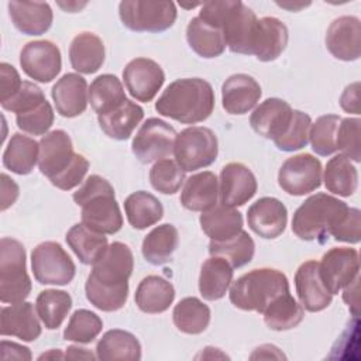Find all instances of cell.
<instances>
[{
  "label": "cell",
  "instance_id": "cell-1",
  "mask_svg": "<svg viewBox=\"0 0 361 361\" xmlns=\"http://www.w3.org/2000/svg\"><path fill=\"white\" fill-rule=\"evenodd\" d=\"M134 257L130 247L114 241L92 265L85 292L86 299L102 312L120 310L128 298V279L133 274Z\"/></svg>",
  "mask_w": 361,
  "mask_h": 361
},
{
  "label": "cell",
  "instance_id": "cell-2",
  "mask_svg": "<svg viewBox=\"0 0 361 361\" xmlns=\"http://www.w3.org/2000/svg\"><path fill=\"white\" fill-rule=\"evenodd\" d=\"M214 109V90L200 78L176 79L155 102V110L182 124H196L210 117Z\"/></svg>",
  "mask_w": 361,
  "mask_h": 361
},
{
  "label": "cell",
  "instance_id": "cell-3",
  "mask_svg": "<svg viewBox=\"0 0 361 361\" xmlns=\"http://www.w3.org/2000/svg\"><path fill=\"white\" fill-rule=\"evenodd\" d=\"M82 207V223L100 234H116L123 227V214L114 197V188L99 175H90L73 193Z\"/></svg>",
  "mask_w": 361,
  "mask_h": 361
},
{
  "label": "cell",
  "instance_id": "cell-4",
  "mask_svg": "<svg viewBox=\"0 0 361 361\" xmlns=\"http://www.w3.org/2000/svg\"><path fill=\"white\" fill-rule=\"evenodd\" d=\"M347 209L345 202L327 193H316L296 209L292 219V231L300 240H316L323 244Z\"/></svg>",
  "mask_w": 361,
  "mask_h": 361
},
{
  "label": "cell",
  "instance_id": "cell-5",
  "mask_svg": "<svg viewBox=\"0 0 361 361\" xmlns=\"http://www.w3.org/2000/svg\"><path fill=\"white\" fill-rule=\"evenodd\" d=\"M285 292H289V281L283 272L258 268L233 282L228 296L237 309L264 313L267 306Z\"/></svg>",
  "mask_w": 361,
  "mask_h": 361
},
{
  "label": "cell",
  "instance_id": "cell-6",
  "mask_svg": "<svg viewBox=\"0 0 361 361\" xmlns=\"http://www.w3.org/2000/svg\"><path fill=\"white\" fill-rule=\"evenodd\" d=\"M31 292L27 274L24 245L10 237L0 240V300L3 303L23 302Z\"/></svg>",
  "mask_w": 361,
  "mask_h": 361
},
{
  "label": "cell",
  "instance_id": "cell-7",
  "mask_svg": "<svg viewBox=\"0 0 361 361\" xmlns=\"http://www.w3.org/2000/svg\"><path fill=\"white\" fill-rule=\"evenodd\" d=\"M219 154L216 134L202 126H192L175 137L173 155L185 172H193L212 165Z\"/></svg>",
  "mask_w": 361,
  "mask_h": 361
},
{
  "label": "cell",
  "instance_id": "cell-8",
  "mask_svg": "<svg viewBox=\"0 0 361 361\" xmlns=\"http://www.w3.org/2000/svg\"><path fill=\"white\" fill-rule=\"evenodd\" d=\"M118 16L124 27L135 32H162L176 20L172 1L124 0L118 4Z\"/></svg>",
  "mask_w": 361,
  "mask_h": 361
},
{
  "label": "cell",
  "instance_id": "cell-9",
  "mask_svg": "<svg viewBox=\"0 0 361 361\" xmlns=\"http://www.w3.org/2000/svg\"><path fill=\"white\" fill-rule=\"evenodd\" d=\"M31 268L41 285H68L76 272L69 254L55 241H44L32 250Z\"/></svg>",
  "mask_w": 361,
  "mask_h": 361
},
{
  "label": "cell",
  "instance_id": "cell-10",
  "mask_svg": "<svg viewBox=\"0 0 361 361\" xmlns=\"http://www.w3.org/2000/svg\"><path fill=\"white\" fill-rule=\"evenodd\" d=\"M176 131L166 121L151 117L147 118L133 138V154L142 164L165 159L173 154Z\"/></svg>",
  "mask_w": 361,
  "mask_h": 361
},
{
  "label": "cell",
  "instance_id": "cell-11",
  "mask_svg": "<svg viewBox=\"0 0 361 361\" xmlns=\"http://www.w3.org/2000/svg\"><path fill=\"white\" fill-rule=\"evenodd\" d=\"M322 162L312 154L303 152L288 158L278 172V183L292 196L307 195L322 185Z\"/></svg>",
  "mask_w": 361,
  "mask_h": 361
},
{
  "label": "cell",
  "instance_id": "cell-12",
  "mask_svg": "<svg viewBox=\"0 0 361 361\" xmlns=\"http://www.w3.org/2000/svg\"><path fill=\"white\" fill-rule=\"evenodd\" d=\"M257 24L258 18L248 6L240 0H231V6L220 23L226 47L234 54L252 55Z\"/></svg>",
  "mask_w": 361,
  "mask_h": 361
},
{
  "label": "cell",
  "instance_id": "cell-13",
  "mask_svg": "<svg viewBox=\"0 0 361 361\" xmlns=\"http://www.w3.org/2000/svg\"><path fill=\"white\" fill-rule=\"evenodd\" d=\"M80 154L73 152L69 134L63 130L47 133L39 141L38 166L54 185L79 158Z\"/></svg>",
  "mask_w": 361,
  "mask_h": 361
},
{
  "label": "cell",
  "instance_id": "cell-14",
  "mask_svg": "<svg viewBox=\"0 0 361 361\" xmlns=\"http://www.w3.org/2000/svg\"><path fill=\"white\" fill-rule=\"evenodd\" d=\"M319 269L329 292L337 295L358 278V251L350 247H334L323 255Z\"/></svg>",
  "mask_w": 361,
  "mask_h": 361
},
{
  "label": "cell",
  "instance_id": "cell-15",
  "mask_svg": "<svg viewBox=\"0 0 361 361\" xmlns=\"http://www.w3.org/2000/svg\"><path fill=\"white\" fill-rule=\"evenodd\" d=\"M20 65L28 78L48 83L61 72V51L54 42L47 39L30 41L20 52Z\"/></svg>",
  "mask_w": 361,
  "mask_h": 361
},
{
  "label": "cell",
  "instance_id": "cell-16",
  "mask_svg": "<svg viewBox=\"0 0 361 361\" xmlns=\"http://www.w3.org/2000/svg\"><path fill=\"white\" fill-rule=\"evenodd\" d=\"M124 85L128 93L138 102H151L165 82V73L159 63L148 58L130 61L123 71Z\"/></svg>",
  "mask_w": 361,
  "mask_h": 361
},
{
  "label": "cell",
  "instance_id": "cell-17",
  "mask_svg": "<svg viewBox=\"0 0 361 361\" xmlns=\"http://www.w3.org/2000/svg\"><path fill=\"white\" fill-rule=\"evenodd\" d=\"M219 195L223 204L237 207L254 197L258 189L251 169L241 162H230L221 168Z\"/></svg>",
  "mask_w": 361,
  "mask_h": 361
},
{
  "label": "cell",
  "instance_id": "cell-18",
  "mask_svg": "<svg viewBox=\"0 0 361 361\" xmlns=\"http://www.w3.org/2000/svg\"><path fill=\"white\" fill-rule=\"evenodd\" d=\"M326 48L340 61H357L361 55V23L354 16H341L329 25Z\"/></svg>",
  "mask_w": 361,
  "mask_h": 361
},
{
  "label": "cell",
  "instance_id": "cell-19",
  "mask_svg": "<svg viewBox=\"0 0 361 361\" xmlns=\"http://www.w3.org/2000/svg\"><path fill=\"white\" fill-rule=\"evenodd\" d=\"M247 221L257 235L268 240L276 238L286 228L288 210L279 199L265 196L250 206Z\"/></svg>",
  "mask_w": 361,
  "mask_h": 361
},
{
  "label": "cell",
  "instance_id": "cell-20",
  "mask_svg": "<svg viewBox=\"0 0 361 361\" xmlns=\"http://www.w3.org/2000/svg\"><path fill=\"white\" fill-rule=\"evenodd\" d=\"M295 288L302 307L307 312H322L330 306L333 295L326 288L319 262L309 259L303 262L295 274Z\"/></svg>",
  "mask_w": 361,
  "mask_h": 361
},
{
  "label": "cell",
  "instance_id": "cell-21",
  "mask_svg": "<svg viewBox=\"0 0 361 361\" xmlns=\"http://www.w3.org/2000/svg\"><path fill=\"white\" fill-rule=\"evenodd\" d=\"M261 94V86L252 76L235 73L221 86V104L228 114L241 116L257 106Z\"/></svg>",
  "mask_w": 361,
  "mask_h": 361
},
{
  "label": "cell",
  "instance_id": "cell-22",
  "mask_svg": "<svg viewBox=\"0 0 361 361\" xmlns=\"http://www.w3.org/2000/svg\"><path fill=\"white\" fill-rule=\"evenodd\" d=\"M31 302H17L1 307L0 333L13 336L23 341H34L41 336V323Z\"/></svg>",
  "mask_w": 361,
  "mask_h": 361
},
{
  "label": "cell",
  "instance_id": "cell-23",
  "mask_svg": "<svg viewBox=\"0 0 361 361\" xmlns=\"http://www.w3.org/2000/svg\"><path fill=\"white\" fill-rule=\"evenodd\" d=\"M51 96L56 111L62 117L72 118L80 116L89 102L87 83L79 73H65L52 86Z\"/></svg>",
  "mask_w": 361,
  "mask_h": 361
},
{
  "label": "cell",
  "instance_id": "cell-24",
  "mask_svg": "<svg viewBox=\"0 0 361 361\" xmlns=\"http://www.w3.org/2000/svg\"><path fill=\"white\" fill-rule=\"evenodd\" d=\"M293 109L278 97L264 100L250 116L251 128L264 138L276 140L288 127Z\"/></svg>",
  "mask_w": 361,
  "mask_h": 361
},
{
  "label": "cell",
  "instance_id": "cell-25",
  "mask_svg": "<svg viewBox=\"0 0 361 361\" xmlns=\"http://www.w3.org/2000/svg\"><path fill=\"white\" fill-rule=\"evenodd\" d=\"M8 16L14 27L25 35L45 34L54 20L51 6L45 1H8Z\"/></svg>",
  "mask_w": 361,
  "mask_h": 361
},
{
  "label": "cell",
  "instance_id": "cell-26",
  "mask_svg": "<svg viewBox=\"0 0 361 361\" xmlns=\"http://www.w3.org/2000/svg\"><path fill=\"white\" fill-rule=\"evenodd\" d=\"M288 28L276 17H262L258 20L252 55L261 62L275 61L286 48Z\"/></svg>",
  "mask_w": 361,
  "mask_h": 361
},
{
  "label": "cell",
  "instance_id": "cell-27",
  "mask_svg": "<svg viewBox=\"0 0 361 361\" xmlns=\"http://www.w3.org/2000/svg\"><path fill=\"white\" fill-rule=\"evenodd\" d=\"M219 180L210 171L189 176L180 193V203L192 212H206L217 204Z\"/></svg>",
  "mask_w": 361,
  "mask_h": 361
},
{
  "label": "cell",
  "instance_id": "cell-28",
  "mask_svg": "<svg viewBox=\"0 0 361 361\" xmlns=\"http://www.w3.org/2000/svg\"><path fill=\"white\" fill-rule=\"evenodd\" d=\"M134 299L141 312L158 314L169 309L175 299V289L165 278L148 275L138 283Z\"/></svg>",
  "mask_w": 361,
  "mask_h": 361
},
{
  "label": "cell",
  "instance_id": "cell-29",
  "mask_svg": "<svg viewBox=\"0 0 361 361\" xmlns=\"http://www.w3.org/2000/svg\"><path fill=\"white\" fill-rule=\"evenodd\" d=\"M69 61L72 68L83 75L97 72L104 62V44L93 32L78 34L69 45Z\"/></svg>",
  "mask_w": 361,
  "mask_h": 361
},
{
  "label": "cell",
  "instance_id": "cell-30",
  "mask_svg": "<svg viewBox=\"0 0 361 361\" xmlns=\"http://www.w3.org/2000/svg\"><path fill=\"white\" fill-rule=\"evenodd\" d=\"M144 118V110L140 104L126 99L114 110L97 116V123L102 131L110 138L123 141L128 140L135 127Z\"/></svg>",
  "mask_w": 361,
  "mask_h": 361
},
{
  "label": "cell",
  "instance_id": "cell-31",
  "mask_svg": "<svg viewBox=\"0 0 361 361\" xmlns=\"http://www.w3.org/2000/svg\"><path fill=\"white\" fill-rule=\"evenodd\" d=\"M199 221L203 233L213 241H223L234 237L243 230L244 223L238 210L223 203L202 212Z\"/></svg>",
  "mask_w": 361,
  "mask_h": 361
},
{
  "label": "cell",
  "instance_id": "cell-32",
  "mask_svg": "<svg viewBox=\"0 0 361 361\" xmlns=\"http://www.w3.org/2000/svg\"><path fill=\"white\" fill-rule=\"evenodd\" d=\"M233 267L221 257L207 258L199 276V292L206 300H219L228 290L233 282Z\"/></svg>",
  "mask_w": 361,
  "mask_h": 361
},
{
  "label": "cell",
  "instance_id": "cell-33",
  "mask_svg": "<svg viewBox=\"0 0 361 361\" xmlns=\"http://www.w3.org/2000/svg\"><path fill=\"white\" fill-rule=\"evenodd\" d=\"M96 357L103 361L141 358V344L134 334L126 330L113 329L106 331L96 345Z\"/></svg>",
  "mask_w": 361,
  "mask_h": 361
},
{
  "label": "cell",
  "instance_id": "cell-34",
  "mask_svg": "<svg viewBox=\"0 0 361 361\" xmlns=\"http://www.w3.org/2000/svg\"><path fill=\"white\" fill-rule=\"evenodd\" d=\"M186 39L189 47L202 58H217L226 49L223 31L193 17L186 27Z\"/></svg>",
  "mask_w": 361,
  "mask_h": 361
},
{
  "label": "cell",
  "instance_id": "cell-35",
  "mask_svg": "<svg viewBox=\"0 0 361 361\" xmlns=\"http://www.w3.org/2000/svg\"><path fill=\"white\" fill-rule=\"evenodd\" d=\"M39 157V142L34 138L16 133L11 135L4 152L3 165L17 175H28Z\"/></svg>",
  "mask_w": 361,
  "mask_h": 361
},
{
  "label": "cell",
  "instance_id": "cell-36",
  "mask_svg": "<svg viewBox=\"0 0 361 361\" xmlns=\"http://www.w3.org/2000/svg\"><path fill=\"white\" fill-rule=\"evenodd\" d=\"M124 212L133 228L144 230L157 224L164 216L162 203L152 193L138 190L124 200Z\"/></svg>",
  "mask_w": 361,
  "mask_h": 361
},
{
  "label": "cell",
  "instance_id": "cell-37",
  "mask_svg": "<svg viewBox=\"0 0 361 361\" xmlns=\"http://www.w3.org/2000/svg\"><path fill=\"white\" fill-rule=\"evenodd\" d=\"M179 243V233L173 224L165 223L152 228L141 245L142 257L152 265L166 264Z\"/></svg>",
  "mask_w": 361,
  "mask_h": 361
},
{
  "label": "cell",
  "instance_id": "cell-38",
  "mask_svg": "<svg viewBox=\"0 0 361 361\" xmlns=\"http://www.w3.org/2000/svg\"><path fill=\"white\" fill-rule=\"evenodd\" d=\"M66 243L79 261L85 265H93L94 261L107 248V237L93 231L83 223L72 226L66 233Z\"/></svg>",
  "mask_w": 361,
  "mask_h": 361
},
{
  "label": "cell",
  "instance_id": "cell-39",
  "mask_svg": "<svg viewBox=\"0 0 361 361\" xmlns=\"http://www.w3.org/2000/svg\"><path fill=\"white\" fill-rule=\"evenodd\" d=\"M323 180L329 192L348 197L354 195L358 188V172L355 165L345 155L338 154L326 164Z\"/></svg>",
  "mask_w": 361,
  "mask_h": 361
},
{
  "label": "cell",
  "instance_id": "cell-40",
  "mask_svg": "<svg viewBox=\"0 0 361 361\" xmlns=\"http://www.w3.org/2000/svg\"><path fill=\"white\" fill-rule=\"evenodd\" d=\"M173 324L185 334H200L210 323V309L195 296L179 300L172 312Z\"/></svg>",
  "mask_w": 361,
  "mask_h": 361
},
{
  "label": "cell",
  "instance_id": "cell-41",
  "mask_svg": "<svg viewBox=\"0 0 361 361\" xmlns=\"http://www.w3.org/2000/svg\"><path fill=\"white\" fill-rule=\"evenodd\" d=\"M126 92L116 75L104 73L97 76L89 87V102L92 109L100 114H106L118 107L126 100Z\"/></svg>",
  "mask_w": 361,
  "mask_h": 361
},
{
  "label": "cell",
  "instance_id": "cell-42",
  "mask_svg": "<svg viewBox=\"0 0 361 361\" xmlns=\"http://www.w3.org/2000/svg\"><path fill=\"white\" fill-rule=\"evenodd\" d=\"M262 314L265 324L271 330L285 331L296 327L303 320L305 312L302 305L289 292H285L274 299Z\"/></svg>",
  "mask_w": 361,
  "mask_h": 361
},
{
  "label": "cell",
  "instance_id": "cell-43",
  "mask_svg": "<svg viewBox=\"0 0 361 361\" xmlns=\"http://www.w3.org/2000/svg\"><path fill=\"white\" fill-rule=\"evenodd\" d=\"M35 309L44 326L48 330H55L72 309V298L65 290L45 289L37 296Z\"/></svg>",
  "mask_w": 361,
  "mask_h": 361
},
{
  "label": "cell",
  "instance_id": "cell-44",
  "mask_svg": "<svg viewBox=\"0 0 361 361\" xmlns=\"http://www.w3.org/2000/svg\"><path fill=\"white\" fill-rule=\"evenodd\" d=\"M254 252V240L245 230H241L238 234L228 240H210L209 243V254L213 257H221L227 259L233 268H240L251 262Z\"/></svg>",
  "mask_w": 361,
  "mask_h": 361
},
{
  "label": "cell",
  "instance_id": "cell-45",
  "mask_svg": "<svg viewBox=\"0 0 361 361\" xmlns=\"http://www.w3.org/2000/svg\"><path fill=\"white\" fill-rule=\"evenodd\" d=\"M102 319L87 309H78L71 316L68 326L63 331V338L66 341H75L79 344L92 343L102 331Z\"/></svg>",
  "mask_w": 361,
  "mask_h": 361
},
{
  "label": "cell",
  "instance_id": "cell-46",
  "mask_svg": "<svg viewBox=\"0 0 361 361\" xmlns=\"http://www.w3.org/2000/svg\"><path fill=\"white\" fill-rule=\"evenodd\" d=\"M340 121V116L326 114L320 116L314 123H312L309 130V141L312 144V149L317 155L327 157L337 151L336 135Z\"/></svg>",
  "mask_w": 361,
  "mask_h": 361
},
{
  "label": "cell",
  "instance_id": "cell-47",
  "mask_svg": "<svg viewBox=\"0 0 361 361\" xmlns=\"http://www.w3.org/2000/svg\"><path fill=\"white\" fill-rule=\"evenodd\" d=\"M310 126L312 118L309 114L300 110H293L288 127L281 137L274 140L276 148L285 152H292L306 147L309 142Z\"/></svg>",
  "mask_w": 361,
  "mask_h": 361
},
{
  "label": "cell",
  "instance_id": "cell-48",
  "mask_svg": "<svg viewBox=\"0 0 361 361\" xmlns=\"http://www.w3.org/2000/svg\"><path fill=\"white\" fill-rule=\"evenodd\" d=\"M185 180V171L172 159L157 161L149 171L152 188L164 195L176 193Z\"/></svg>",
  "mask_w": 361,
  "mask_h": 361
},
{
  "label": "cell",
  "instance_id": "cell-49",
  "mask_svg": "<svg viewBox=\"0 0 361 361\" xmlns=\"http://www.w3.org/2000/svg\"><path fill=\"white\" fill-rule=\"evenodd\" d=\"M54 118L55 116L52 106L48 100H44L34 109L17 114L16 123L23 133H27L30 135H45L48 130L52 127Z\"/></svg>",
  "mask_w": 361,
  "mask_h": 361
},
{
  "label": "cell",
  "instance_id": "cell-50",
  "mask_svg": "<svg viewBox=\"0 0 361 361\" xmlns=\"http://www.w3.org/2000/svg\"><path fill=\"white\" fill-rule=\"evenodd\" d=\"M360 130L361 121L357 117L341 118L337 135H336V148L341 151L350 161L360 162L361 159V147H360Z\"/></svg>",
  "mask_w": 361,
  "mask_h": 361
},
{
  "label": "cell",
  "instance_id": "cell-51",
  "mask_svg": "<svg viewBox=\"0 0 361 361\" xmlns=\"http://www.w3.org/2000/svg\"><path fill=\"white\" fill-rule=\"evenodd\" d=\"M44 100H47L44 96V92L35 83L25 80L23 82L20 90L14 96H11L4 102H0V104L4 110L16 113L17 116L34 109Z\"/></svg>",
  "mask_w": 361,
  "mask_h": 361
},
{
  "label": "cell",
  "instance_id": "cell-52",
  "mask_svg": "<svg viewBox=\"0 0 361 361\" xmlns=\"http://www.w3.org/2000/svg\"><path fill=\"white\" fill-rule=\"evenodd\" d=\"M330 235L337 241L357 244L361 240V212L355 207H348L345 214L331 230Z\"/></svg>",
  "mask_w": 361,
  "mask_h": 361
},
{
  "label": "cell",
  "instance_id": "cell-53",
  "mask_svg": "<svg viewBox=\"0 0 361 361\" xmlns=\"http://www.w3.org/2000/svg\"><path fill=\"white\" fill-rule=\"evenodd\" d=\"M0 83H1V92H0V102H4L7 99H10L11 96H14L21 85L23 80L17 72V69L7 63V62H1L0 63Z\"/></svg>",
  "mask_w": 361,
  "mask_h": 361
},
{
  "label": "cell",
  "instance_id": "cell-54",
  "mask_svg": "<svg viewBox=\"0 0 361 361\" xmlns=\"http://www.w3.org/2000/svg\"><path fill=\"white\" fill-rule=\"evenodd\" d=\"M358 90H360V83L354 82L348 85L341 97H340V106L344 111L353 113V114H360V97H358Z\"/></svg>",
  "mask_w": 361,
  "mask_h": 361
},
{
  "label": "cell",
  "instance_id": "cell-55",
  "mask_svg": "<svg viewBox=\"0 0 361 361\" xmlns=\"http://www.w3.org/2000/svg\"><path fill=\"white\" fill-rule=\"evenodd\" d=\"M20 193L18 185L6 173H1V212L7 210L10 206L14 204Z\"/></svg>",
  "mask_w": 361,
  "mask_h": 361
},
{
  "label": "cell",
  "instance_id": "cell-56",
  "mask_svg": "<svg viewBox=\"0 0 361 361\" xmlns=\"http://www.w3.org/2000/svg\"><path fill=\"white\" fill-rule=\"evenodd\" d=\"M1 358L3 360H31L32 355L28 347L21 344L1 340Z\"/></svg>",
  "mask_w": 361,
  "mask_h": 361
},
{
  "label": "cell",
  "instance_id": "cell-57",
  "mask_svg": "<svg viewBox=\"0 0 361 361\" xmlns=\"http://www.w3.org/2000/svg\"><path fill=\"white\" fill-rule=\"evenodd\" d=\"M251 360H269V358H285V355L279 351L278 347L272 345V344H264V345H259L258 348H255V351L250 355Z\"/></svg>",
  "mask_w": 361,
  "mask_h": 361
},
{
  "label": "cell",
  "instance_id": "cell-58",
  "mask_svg": "<svg viewBox=\"0 0 361 361\" xmlns=\"http://www.w3.org/2000/svg\"><path fill=\"white\" fill-rule=\"evenodd\" d=\"M65 358H71V360H93L94 355L87 350V348H82L79 345H69L66 348L65 353Z\"/></svg>",
  "mask_w": 361,
  "mask_h": 361
},
{
  "label": "cell",
  "instance_id": "cell-59",
  "mask_svg": "<svg viewBox=\"0 0 361 361\" xmlns=\"http://www.w3.org/2000/svg\"><path fill=\"white\" fill-rule=\"evenodd\" d=\"M47 360V358H65V355L59 350H51L49 353H44L42 355L38 357V360Z\"/></svg>",
  "mask_w": 361,
  "mask_h": 361
},
{
  "label": "cell",
  "instance_id": "cell-60",
  "mask_svg": "<svg viewBox=\"0 0 361 361\" xmlns=\"http://www.w3.org/2000/svg\"><path fill=\"white\" fill-rule=\"evenodd\" d=\"M59 6L61 7H63L66 11H69V13H73V8L72 7H76L78 10H80L82 7H85L86 6V3H83V4H79V3H68V4H63V3H59Z\"/></svg>",
  "mask_w": 361,
  "mask_h": 361
}]
</instances>
